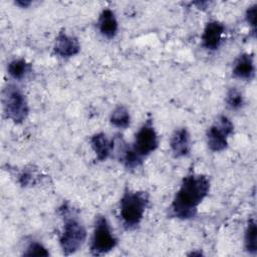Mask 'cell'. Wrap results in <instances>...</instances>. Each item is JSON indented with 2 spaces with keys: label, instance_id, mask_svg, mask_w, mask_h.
Masks as SVG:
<instances>
[{
  "label": "cell",
  "instance_id": "obj_1",
  "mask_svg": "<svg viewBox=\"0 0 257 257\" xmlns=\"http://www.w3.org/2000/svg\"><path fill=\"white\" fill-rule=\"evenodd\" d=\"M210 191V180L206 175L188 174L175 194L169 207V216L180 220H190L196 217L198 207Z\"/></svg>",
  "mask_w": 257,
  "mask_h": 257
},
{
  "label": "cell",
  "instance_id": "obj_2",
  "mask_svg": "<svg viewBox=\"0 0 257 257\" xmlns=\"http://www.w3.org/2000/svg\"><path fill=\"white\" fill-rule=\"evenodd\" d=\"M150 196L146 191L126 190L119 200V218L125 230H135L144 219Z\"/></svg>",
  "mask_w": 257,
  "mask_h": 257
},
{
  "label": "cell",
  "instance_id": "obj_3",
  "mask_svg": "<svg viewBox=\"0 0 257 257\" xmlns=\"http://www.w3.org/2000/svg\"><path fill=\"white\" fill-rule=\"evenodd\" d=\"M59 210L64 218L62 233L59 237V245L62 254L68 256L74 254L82 247L87 234L84 226L78 219L75 217H68V207L66 205L63 204Z\"/></svg>",
  "mask_w": 257,
  "mask_h": 257
},
{
  "label": "cell",
  "instance_id": "obj_4",
  "mask_svg": "<svg viewBox=\"0 0 257 257\" xmlns=\"http://www.w3.org/2000/svg\"><path fill=\"white\" fill-rule=\"evenodd\" d=\"M2 106L5 116L16 124L25 121L29 114L27 98L21 88L9 83L2 90Z\"/></svg>",
  "mask_w": 257,
  "mask_h": 257
},
{
  "label": "cell",
  "instance_id": "obj_5",
  "mask_svg": "<svg viewBox=\"0 0 257 257\" xmlns=\"http://www.w3.org/2000/svg\"><path fill=\"white\" fill-rule=\"evenodd\" d=\"M117 245V238L111 231L105 216L98 215L95 218L92 235L90 238L89 251L93 256L107 254Z\"/></svg>",
  "mask_w": 257,
  "mask_h": 257
},
{
  "label": "cell",
  "instance_id": "obj_6",
  "mask_svg": "<svg viewBox=\"0 0 257 257\" xmlns=\"http://www.w3.org/2000/svg\"><path fill=\"white\" fill-rule=\"evenodd\" d=\"M158 133L154 126L153 118L148 117L137 132L131 149L137 157L144 161L149 155L155 152L158 149Z\"/></svg>",
  "mask_w": 257,
  "mask_h": 257
},
{
  "label": "cell",
  "instance_id": "obj_7",
  "mask_svg": "<svg viewBox=\"0 0 257 257\" xmlns=\"http://www.w3.org/2000/svg\"><path fill=\"white\" fill-rule=\"evenodd\" d=\"M234 134V124L226 115H219L207 130L206 141L210 151L219 153L227 149L228 139Z\"/></svg>",
  "mask_w": 257,
  "mask_h": 257
},
{
  "label": "cell",
  "instance_id": "obj_8",
  "mask_svg": "<svg viewBox=\"0 0 257 257\" xmlns=\"http://www.w3.org/2000/svg\"><path fill=\"white\" fill-rule=\"evenodd\" d=\"M80 51V43L75 36L67 34L65 31H60L54 41L53 52L58 57L70 58L78 54Z\"/></svg>",
  "mask_w": 257,
  "mask_h": 257
},
{
  "label": "cell",
  "instance_id": "obj_9",
  "mask_svg": "<svg viewBox=\"0 0 257 257\" xmlns=\"http://www.w3.org/2000/svg\"><path fill=\"white\" fill-rule=\"evenodd\" d=\"M224 32L225 27L221 22L217 20L209 21L206 24L201 37L202 46L209 51L217 50L222 43Z\"/></svg>",
  "mask_w": 257,
  "mask_h": 257
},
{
  "label": "cell",
  "instance_id": "obj_10",
  "mask_svg": "<svg viewBox=\"0 0 257 257\" xmlns=\"http://www.w3.org/2000/svg\"><path fill=\"white\" fill-rule=\"evenodd\" d=\"M192 140L186 127H179L174 131L170 139V149L175 158H183L190 154Z\"/></svg>",
  "mask_w": 257,
  "mask_h": 257
},
{
  "label": "cell",
  "instance_id": "obj_11",
  "mask_svg": "<svg viewBox=\"0 0 257 257\" xmlns=\"http://www.w3.org/2000/svg\"><path fill=\"white\" fill-rule=\"evenodd\" d=\"M232 75L242 80H252L255 75L254 58L250 53H241L234 61Z\"/></svg>",
  "mask_w": 257,
  "mask_h": 257
},
{
  "label": "cell",
  "instance_id": "obj_12",
  "mask_svg": "<svg viewBox=\"0 0 257 257\" xmlns=\"http://www.w3.org/2000/svg\"><path fill=\"white\" fill-rule=\"evenodd\" d=\"M96 26L103 37L106 39H112L118 30V22L114 12L109 8L103 9L98 16Z\"/></svg>",
  "mask_w": 257,
  "mask_h": 257
},
{
  "label": "cell",
  "instance_id": "obj_13",
  "mask_svg": "<svg viewBox=\"0 0 257 257\" xmlns=\"http://www.w3.org/2000/svg\"><path fill=\"white\" fill-rule=\"evenodd\" d=\"M89 143L97 161L104 162L112 155V140H108L105 134H94L90 138Z\"/></svg>",
  "mask_w": 257,
  "mask_h": 257
},
{
  "label": "cell",
  "instance_id": "obj_14",
  "mask_svg": "<svg viewBox=\"0 0 257 257\" xmlns=\"http://www.w3.org/2000/svg\"><path fill=\"white\" fill-rule=\"evenodd\" d=\"M32 71V64L27 62L24 58H15L7 65L8 74L15 80L25 78Z\"/></svg>",
  "mask_w": 257,
  "mask_h": 257
},
{
  "label": "cell",
  "instance_id": "obj_15",
  "mask_svg": "<svg viewBox=\"0 0 257 257\" xmlns=\"http://www.w3.org/2000/svg\"><path fill=\"white\" fill-rule=\"evenodd\" d=\"M244 247L251 255L257 253V224L254 218H250L247 222L244 235Z\"/></svg>",
  "mask_w": 257,
  "mask_h": 257
},
{
  "label": "cell",
  "instance_id": "obj_16",
  "mask_svg": "<svg viewBox=\"0 0 257 257\" xmlns=\"http://www.w3.org/2000/svg\"><path fill=\"white\" fill-rule=\"evenodd\" d=\"M109 121L113 126L117 128H126L131 124V114L128 109L122 104L115 106L110 113Z\"/></svg>",
  "mask_w": 257,
  "mask_h": 257
},
{
  "label": "cell",
  "instance_id": "obj_17",
  "mask_svg": "<svg viewBox=\"0 0 257 257\" xmlns=\"http://www.w3.org/2000/svg\"><path fill=\"white\" fill-rule=\"evenodd\" d=\"M225 102L229 109L238 110L244 105V96L238 88L231 87L226 93Z\"/></svg>",
  "mask_w": 257,
  "mask_h": 257
},
{
  "label": "cell",
  "instance_id": "obj_18",
  "mask_svg": "<svg viewBox=\"0 0 257 257\" xmlns=\"http://www.w3.org/2000/svg\"><path fill=\"white\" fill-rule=\"evenodd\" d=\"M23 256H49V252L41 243L32 241L26 247L22 254Z\"/></svg>",
  "mask_w": 257,
  "mask_h": 257
},
{
  "label": "cell",
  "instance_id": "obj_19",
  "mask_svg": "<svg viewBox=\"0 0 257 257\" xmlns=\"http://www.w3.org/2000/svg\"><path fill=\"white\" fill-rule=\"evenodd\" d=\"M256 15H257V5L253 4L249 6L245 12V21L252 28L253 33H255V29H256Z\"/></svg>",
  "mask_w": 257,
  "mask_h": 257
},
{
  "label": "cell",
  "instance_id": "obj_20",
  "mask_svg": "<svg viewBox=\"0 0 257 257\" xmlns=\"http://www.w3.org/2000/svg\"><path fill=\"white\" fill-rule=\"evenodd\" d=\"M18 182L22 187H27L35 184V175L31 170L24 169L18 177Z\"/></svg>",
  "mask_w": 257,
  "mask_h": 257
},
{
  "label": "cell",
  "instance_id": "obj_21",
  "mask_svg": "<svg viewBox=\"0 0 257 257\" xmlns=\"http://www.w3.org/2000/svg\"><path fill=\"white\" fill-rule=\"evenodd\" d=\"M15 4L17 6H19L20 8H27L28 6L31 5V1H28V0H16Z\"/></svg>",
  "mask_w": 257,
  "mask_h": 257
}]
</instances>
